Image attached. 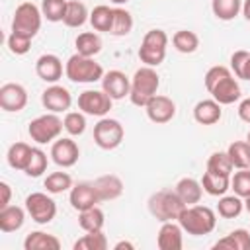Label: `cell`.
I'll list each match as a JSON object with an SVG mask.
<instances>
[{"label": "cell", "instance_id": "6da1fadb", "mask_svg": "<svg viewBox=\"0 0 250 250\" xmlns=\"http://www.w3.org/2000/svg\"><path fill=\"white\" fill-rule=\"evenodd\" d=\"M203 82H205L207 92L221 105H230L240 98V86H238L236 78L232 76V70L223 64L211 66L205 72Z\"/></svg>", "mask_w": 250, "mask_h": 250}, {"label": "cell", "instance_id": "7a4b0ae2", "mask_svg": "<svg viewBox=\"0 0 250 250\" xmlns=\"http://www.w3.org/2000/svg\"><path fill=\"white\" fill-rule=\"evenodd\" d=\"M178 223L184 229V232L191 236H203L213 232L217 225V215L207 205H186L182 213L178 215Z\"/></svg>", "mask_w": 250, "mask_h": 250}, {"label": "cell", "instance_id": "3957f363", "mask_svg": "<svg viewBox=\"0 0 250 250\" xmlns=\"http://www.w3.org/2000/svg\"><path fill=\"white\" fill-rule=\"evenodd\" d=\"M158 86H160V76L154 70V66L145 64V66L137 68L131 78V92H129L131 104L137 107H145L156 96Z\"/></svg>", "mask_w": 250, "mask_h": 250}, {"label": "cell", "instance_id": "277c9868", "mask_svg": "<svg viewBox=\"0 0 250 250\" xmlns=\"http://www.w3.org/2000/svg\"><path fill=\"white\" fill-rule=\"evenodd\" d=\"M184 207H186V203L176 193V189L174 191L172 189H160L148 197V211L160 223L178 221V215L182 213Z\"/></svg>", "mask_w": 250, "mask_h": 250}, {"label": "cell", "instance_id": "5b68a950", "mask_svg": "<svg viewBox=\"0 0 250 250\" xmlns=\"http://www.w3.org/2000/svg\"><path fill=\"white\" fill-rule=\"evenodd\" d=\"M64 74L70 82L78 84H88V82H98L104 78V68L100 62L94 61V57H84L80 53L72 55L66 64H64Z\"/></svg>", "mask_w": 250, "mask_h": 250}, {"label": "cell", "instance_id": "8992f818", "mask_svg": "<svg viewBox=\"0 0 250 250\" xmlns=\"http://www.w3.org/2000/svg\"><path fill=\"white\" fill-rule=\"evenodd\" d=\"M166 47H168V35L162 29H150L145 33L141 47H139V59L146 66H158L166 59Z\"/></svg>", "mask_w": 250, "mask_h": 250}, {"label": "cell", "instance_id": "52a82bcc", "mask_svg": "<svg viewBox=\"0 0 250 250\" xmlns=\"http://www.w3.org/2000/svg\"><path fill=\"white\" fill-rule=\"evenodd\" d=\"M41 18H43V14L33 2H23L14 12L12 31L33 39L37 35V31L41 29Z\"/></svg>", "mask_w": 250, "mask_h": 250}, {"label": "cell", "instance_id": "ba28073f", "mask_svg": "<svg viewBox=\"0 0 250 250\" xmlns=\"http://www.w3.org/2000/svg\"><path fill=\"white\" fill-rule=\"evenodd\" d=\"M64 129L62 121L59 119L57 113H45V115H39L35 117L29 127H27V133L31 137V141H35L37 145H47V143H53L55 139H59L61 131Z\"/></svg>", "mask_w": 250, "mask_h": 250}, {"label": "cell", "instance_id": "9c48e42d", "mask_svg": "<svg viewBox=\"0 0 250 250\" xmlns=\"http://www.w3.org/2000/svg\"><path fill=\"white\" fill-rule=\"evenodd\" d=\"M125 137V129L117 119L102 117L94 125V143L104 150H113L121 145Z\"/></svg>", "mask_w": 250, "mask_h": 250}, {"label": "cell", "instance_id": "30bf717a", "mask_svg": "<svg viewBox=\"0 0 250 250\" xmlns=\"http://www.w3.org/2000/svg\"><path fill=\"white\" fill-rule=\"evenodd\" d=\"M25 211L37 225H47L57 215V203L43 191H33L25 197Z\"/></svg>", "mask_w": 250, "mask_h": 250}, {"label": "cell", "instance_id": "8fae6325", "mask_svg": "<svg viewBox=\"0 0 250 250\" xmlns=\"http://www.w3.org/2000/svg\"><path fill=\"white\" fill-rule=\"evenodd\" d=\"M111 98L104 90H84L78 96V109L86 115L104 117L111 109Z\"/></svg>", "mask_w": 250, "mask_h": 250}, {"label": "cell", "instance_id": "7c38bea8", "mask_svg": "<svg viewBox=\"0 0 250 250\" xmlns=\"http://www.w3.org/2000/svg\"><path fill=\"white\" fill-rule=\"evenodd\" d=\"M27 105V90L18 82H8L0 88V107L10 113H18Z\"/></svg>", "mask_w": 250, "mask_h": 250}, {"label": "cell", "instance_id": "4fadbf2b", "mask_svg": "<svg viewBox=\"0 0 250 250\" xmlns=\"http://www.w3.org/2000/svg\"><path fill=\"white\" fill-rule=\"evenodd\" d=\"M68 201L72 205V209H76L78 213L84 211V209H90V207H96L102 199L94 188V182H80L76 186L70 188V195H68Z\"/></svg>", "mask_w": 250, "mask_h": 250}, {"label": "cell", "instance_id": "5bb4252c", "mask_svg": "<svg viewBox=\"0 0 250 250\" xmlns=\"http://www.w3.org/2000/svg\"><path fill=\"white\" fill-rule=\"evenodd\" d=\"M51 156H53V162L61 168H70L78 162V156H80V148L78 145L68 139V137H62V139H57L51 146Z\"/></svg>", "mask_w": 250, "mask_h": 250}, {"label": "cell", "instance_id": "9a60e30c", "mask_svg": "<svg viewBox=\"0 0 250 250\" xmlns=\"http://www.w3.org/2000/svg\"><path fill=\"white\" fill-rule=\"evenodd\" d=\"M145 109H146L148 119H150L152 123H156V125H164V123L172 121L174 115H176V104H174L168 96H160V94H156V96L145 105Z\"/></svg>", "mask_w": 250, "mask_h": 250}, {"label": "cell", "instance_id": "2e32d148", "mask_svg": "<svg viewBox=\"0 0 250 250\" xmlns=\"http://www.w3.org/2000/svg\"><path fill=\"white\" fill-rule=\"evenodd\" d=\"M102 90L111 100H123L131 92V80L121 70H109L102 78Z\"/></svg>", "mask_w": 250, "mask_h": 250}, {"label": "cell", "instance_id": "e0dca14e", "mask_svg": "<svg viewBox=\"0 0 250 250\" xmlns=\"http://www.w3.org/2000/svg\"><path fill=\"white\" fill-rule=\"evenodd\" d=\"M41 104L45 105V109H49L53 113H61L72 105V96L64 86L53 84L41 94Z\"/></svg>", "mask_w": 250, "mask_h": 250}, {"label": "cell", "instance_id": "ac0fdd59", "mask_svg": "<svg viewBox=\"0 0 250 250\" xmlns=\"http://www.w3.org/2000/svg\"><path fill=\"white\" fill-rule=\"evenodd\" d=\"M182 232H184V229L180 227V223H174V221L162 223L158 236H156V246L160 250H182V246H184Z\"/></svg>", "mask_w": 250, "mask_h": 250}, {"label": "cell", "instance_id": "d6986e66", "mask_svg": "<svg viewBox=\"0 0 250 250\" xmlns=\"http://www.w3.org/2000/svg\"><path fill=\"white\" fill-rule=\"evenodd\" d=\"M35 72H37V76L41 80L55 84L62 76V62H61V59L57 55H51V53L41 55L37 59V62H35Z\"/></svg>", "mask_w": 250, "mask_h": 250}, {"label": "cell", "instance_id": "ffe728a7", "mask_svg": "<svg viewBox=\"0 0 250 250\" xmlns=\"http://www.w3.org/2000/svg\"><path fill=\"white\" fill-rule=\"evenodd\" d=\"M94 188L102 201H113L123 193V182L115 174H104L94 180Z\"/></svg>", "mask_w": 250, "mask_h": 250}, {"label": "cell", "instance_id": "44dd1931", "mask_svg": "<svg viewBox=\"0 0 250 250\" xmlns=\"http://www.w3.org/2000/svg\"><path fill=\"white\" fill-rule=\"evenodd\" d=\"M223 115L221 104L215 100H201L193 107V119L199 125H215Z\"/></svg>", "mask_w": 250, "mask_h": 250}, {"label": "cell", "instance_id": "7402d4cb", "mask_svg": "<svg viewBox=\"0 0 250 250\" xmlns=\"http://www.w3.org/2000/svg\"><path fill=\"white\" fill-rule=\"evenodd\" d=\"M215 250H250V232L246 229H236L225 238L213 244Z\"/></svg>", "mask_w": 250, "mask_h": 250}, {"label": "cell", "instance_id": "603a6c76", "mask_svg": "<svg viewBox=\"0 0 250 250\" xmlns=\"http://www.w3.org/2000/svg\"><path fill=\"white\" fill-rule=\"evenodd\" d=\"M176 193L182 197V201L186 205H195V203L201 201L203 186H201V182H197L193 178H182L176 184Z\"/></svg>", "mask_w": 250, "mask_h": 250}, {"label": "cell", "instance_id": "cb8c5ba5", "mask_svg": "<svg viewBox=\"0 0 250 250\" xmlns=\"http://www.w3.org/2000/svg\"><path fill=\"white\" fill-rule=\"evenodd\" d=\"M25 221V213L21 207L18 205H8L4 209H0V230L2 232H14L20 230L23 227Z\"/></svg>", "mask_w": 250, "mask_h": 250}, {"label": "cell", "instance_id": "d4e9b609", "mask_svg": "<svg viewBox=\"0 0 250 250\" xmlns=\"http://www.w3.org/2000/svg\"><path fill=\"white\" fill-rule=\"evenodd\" d=\"M23 248L25 250H59L61 248V240L57 236H53V234L35 230V232H29L25 236Z\"/></svg>", "mask_w": 250, "mask_h": 250}, {"label": "cell", "instance_id": "484cf974", "mask_svg": "<svg viewBox=\"0 0 250 250\" xmlns=\"http://www.w3.org/2000/svg\"><path fill=\"white\" fill-rule=\"evenodd\" d=\"M88 20H90V14H88L86 4H82L78 0H68L66 12H64V18H62V23L66 27H82Z\"/></svg>", "mask_w": 250, "mask_h": 250}, {"label": "cell", "instance_id": "4316f807", "mask_svg": "<svg viewBox=\"0 0 250 250\" xmlns=\"http://www.w3.org/2000/svg\"><path fill=\"white\" fill-rule=\"evenodd\" d=\"M201 186L203 191L209 195H225L230 189V176H223V174H213V172H205L201 178Z\"/></svg>", "mask_w": 250, "mask_h": 250}, {"label": "cell", "instance_id": "83f0119b", "mask_svg": "<svg viewBox=\"0 0 250 250\" xmlns=\"http://www.w3.org/2000/svg\"><path fill=\"white\" fill-rule=\"evenodd\" d=\"M31 152H33V146H29L27 143H14L8 148V156H6L8 158V164L14 170H25L27 164H29Z\"/></svg>", "mask_w": 250, "mask_h": 250}, {"label": "cell", "instance_id": "f1b7e54d", "mask_svg": "<svg viewBox=\"0 0 250 250\" xmlns=\"http://www.w3.org/2000/svg\"><path fill=\"white\" fill-rule=\"evenodd\" d=\"M211 10L217 20L230 21L242 12V0H211Z\"/></svg>", "mask_w": 250, "mask_h": 250}, {"label": "cell", "instance_id": "f546056e", "mask_svg": "<svg viewBox=\"0 0 250 250\" xmlns=\"http://www.w3.org/2000/svg\"><path fill=\"white\" fill-rule=\"evenodd\" d=\"M104 223H105V215L104 211L96 205V207H90V209H84L80 211L78 215V225L82 227V230L86 232H94V230H102L104 229Z\"/></svg>", "mask_w": 250, "mask_h": 250}, {"label": "cell", "instance_id": "4dcf8cb0", "mask_svg": "<svg viewBox=\"0 0 250 250\" xmlns=\"http://www.w3.org/2000/svg\"><path fill=\"white\" fill-rule=\"evenodd\" d=\"M76 45V53L84 55V57H96L100 51H102V39L98 33L94 31H84L76 37L74 41Z\"/></svg>", "mask_w": 250, "mask_h": 250}, {"label": "cell", "instance_id": "1f68e13d", "mask_svg": "<svg viewBox=\"0 0 250 250\" xmlns=\"http://www.w3.org/2000/svg\"><path fill=\"white\" fill-rule=\"evenodd\" d=\"M90 23L96 31H105L109 33L111 31V25H113V8L105 6V4H100L96 6L92 12H90Z\"/></svg>", "mask_w": 250, "mask_h": 250}, {"label": "cell", "instance_id": "d6a6232c", "mask_svg": "<svg viewBox=\"0 0 250 250\" xmlns=\"http://www.w3.org/2000/svg\"><path fill=\"white\" fill-rule=\"evenodd\" d=\"M230 162L234 168L242 170V168H250V145L248 141H234L229 145L227 148Z\"/></svg>", "mask_w": 250, "mask_h": 250}, {"label": "cell", "instance_id": "836d02e7", "mask_svg": "<svg viewBox=\"0 0 250 250\" xmlns=\"http://www.w3.org/2000/svg\"><path fill=\"white\" fill-rule=\"evenodd\" d=\"M172 45L176 47V51L189 55V53H195L197 51L199 37H197V33H193L189 29H180V31H176L172 35Z\"/></svg>", "mask_w": 250, "mask_h": 250}, {"label": "cell", "instance_id": "e575fe53", "mask_svg": "<svg viewBox=\"0 0 250 250\" xmlns=\"http://www.w3.org/2000/svg\"><path fill=\"white\" fill-rule=\"evenodd\" d=\"M242 209H244V201L236 193L234 195H221V199L217 203V213L223 219H234L242 213Z\"/></svg>", "mask_w": 250, "mask_h": 250}, {"label": "cell", "instance_id": "d590c367", "mask_svg": "<svg viewBox=\"0 0 250 250\" xmlns=\"http://www.w3.org/2000/svg\"><path fill=\"white\" fill-rule=\"evenodd\" d=\"M131 29H133V16L125 8H113V25L109 33L115 37H123L131 33Z\"/></svg>", "mask_w": 250, "mask_h": 250}, {"label": "cell", "instance_id": "8d00e7d4", "mask_svg": "<svg viewBox=\"0 0 250 250\" xmlns=\"http://www.w3.org/2000/svg\"><path fill=\"white\" fill-rule=\"evenodd\" d=\"M74 250H105L107 248V238L102 230L86 232L82 238H78L72 246Z\"/></svg>", "mask_w": 250, "mask_h": 250}, {"label": "cell", "instance_id": "74e56055", "mask_svg": "<svg viewBox=\"0 0 250 250\" xmlns=\"http://www.w3.org/2000/svg\"><path fill=\"white\" fill-rule=\"evenodd\" d=\"M232 162H230V156L229 152H213L207 160V172H213V174H223V176H230L232 174Z\"/></svg>", "mask_w": 250, "mask_h": 250}, {"label": "cell", "instance_id": "f35d334b", "mask_svg": "<svg viewBox=\"0 0 250 250\" xmlns=\"http://www.w3.org/2000/svg\"><path fill=\"white\" fill-rule=\"evenodd\" d=\"M45 188L49 193H62L72 188V178L66 172H53L45 178Z\"/></svg>", "mask_w": 250, "mask_h": 250}, {"label": "cell", "instance_id": "ab89813d", "mask_svg": "<svg viewBox=\"0 0 250 250\" xmlns=\"http://www.w3.org/2000/svg\"><path fill=\"white\" fill-rule=\"evenodd\" d=\"M66 4H68V0H43L41 14H43V18H47V21H62Z\"/></svg>", "mask_w": 250, "mask_h": 250}, {"label": "cell", "instance_id": "60d3db41", "mask_svg": "<svg viewBox=\"0 0 250 250\" xmlns=\"http://www.w3.org/2000/svg\"><path fill=\"white\" fill-rule=\"evenodd\" d=\"M62 125H64V131L70 137H78L86 131V117L80 111H68L62 119Z\"/></svg>", "mask_w": 250, "mask_h": 250}, {"label": "cell", "instance_id": "b9f144b4", "mask_svg": "<svg viewBox=\"0 0 250 250\" xmlns=\"http://www.w3.org/2000/svg\"><path fill=\"white\" fill-rule=\"evenodd\" d=\"M45 170H47V154L41 148H33L31 158H29V164H27V168L23 172L29 178H39Z\"/></svg>", "mask_w": 250, "mask_h": 250}, {"label": "cell", "instance_id": "7bdbcfd3", "mask_svg": "<svg viewBox=\"0 0 250 250\" xmlns=\"http://www.w3.org/2000/svg\"><path fill=\"white\" fill-rule=\"evenodd\" d=\"M230 188L234 189V193L238 197H248L250 195V170L248 168H242L240 172H236L232 178H230Z\"/></svg>", "mask_w": 250, "mask_h": 250}, {"label": "cell", "instance_id": "ee69618b", "mask_svg": "<svg viewBox=\"0 0 250 250\" xmlns=\"http://www.w3.org/2000/svg\"><path fill=\"white\" fill-rule=\"evenodd\" d=\"M31 47V37H25V35H20V33H10L8 35V49L10 53L14 55H25Z\"/></svg>", "mask_w": 250, "mask_h": 250}, {"label": "cell", "instance_id": "f6af8a7d", "mask_svg": "<svg viewBox=\"0 0 250 250\" xmlns=\"http://www.w3.org/2000/svg\"><path fill=\"white\" fill-rule=\"evenodd\" d=\"M0 193H2V197H0V209H4V207L10 205V199H12V189H10V186L6 182H0Z\"/></svg>", "mask_w": 250, "mask_h": 250}, {"label": "cell", "instance_id": "bcb514c9", "mask_svg": "<svg viewBox=\"0 0 250 250\" xmlns=\"http://www.w3.org/2000/svg\"><path fill=\"white\" fill-rule=\"evenodd\" d=\"M238 117L244 123H250V98H246L238 104Z\"/></svg>", "mask_w": 250, "mask_h": 250}, {"label": "cell", "instance_id": "7dc6e473", "mask_svg": "<svg viewBox=\"0 0 250 250\" xmlns=\"http://www.w3.org/2000/svg\"><path fill=\"white\" fill-rule=\"evenodd\" d=\"M240 78L250 82V51H248V57H246V61H244V66H242V76H240Z\"/></svg>", "mask_w": 250, "mask_h": 250}, {"label": "cell", "instance_id": "c3c4849f", "mask_svg": "<svg viewBox=\"0 0 250 250\" xmlns=\"http://www.w3.org/2000/svg\"><path fill=\"white\" fill-rule=\"evenodd\" d=\"M113 248H115V250H123V248H125V250H133L135 246H133L131 242H127V240H121V242H117Z\"/></svg>", "mask_w": 250, "mask_h": 250}, {"label": "cell", "instance_id": "681fc988", "mask_svg": "<svg viewBox=\"0 0 250 250\" xmlns=\"http://www.w3.org/2000/svg\"><path fill=\"white\" fill-rule=\"evenodd\" d=\"M242 14H244V18L250 21V0H244V4H242Z\"/></svg>", "mask_w": 250, "mask_h": 250}, {"label": "cell", "instance_id": "f907efd6", "mask_svg": "<svg viewBox=\"0 0 250 250\" xmlns=\"http://www.w3.org/2000/svg\"><path fill=\"white\" fill-rule=\"evenodd\" d=\"M244 209L250 213V195H248V197H244Z\"/></svg>", "mask_w": 250, "mask_h": 250}, {"label": "cell", "instance_id": "816d5d0a", "mask_svg": "<svg viewBox=\"0 0 250 250\" xmlns=\"http://www.w3.org/2000/svg\"><path fill=\"white\" fill-rule=\"evenodd\" d=\"M113 4H125V2H129V0H111Z\"/></svg>", "mask_w": 250, "mask_h": 250}, {"label": "cell", "instance_id": "f5cc1de1", "mask_svg": "<svg viewBox=\"0 0 250 250\" xmlns=\"http://www.w3.org/2000/svg\"><path fill=\"white\" fill-rule=\"evenodd\" d=\"M246 141H248V145H250V131H248V137H246Z\"/></svg>", "mask_w": 250, "mask_h": 250}]
</instances>
